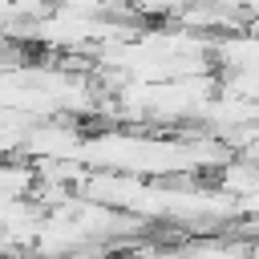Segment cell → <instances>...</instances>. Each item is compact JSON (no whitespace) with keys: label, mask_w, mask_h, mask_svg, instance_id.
Returning a JSON list of instances; mask_svg holds the SVG:
<instances>
[{"label":"cell","mask_w":259,"mask_h":259,"mask_svg":"<svg viewBox=\"0 0 259 259\" xmlns=\"http://www.w3.org/2000/svg\"><path fill=\"white\" fill-rule=\"evenodd\" d=\"M247 243H219V239H206V243H194L182 259H247Z\"/></svg>","instance_id":"obj_1"}]
</instances>
